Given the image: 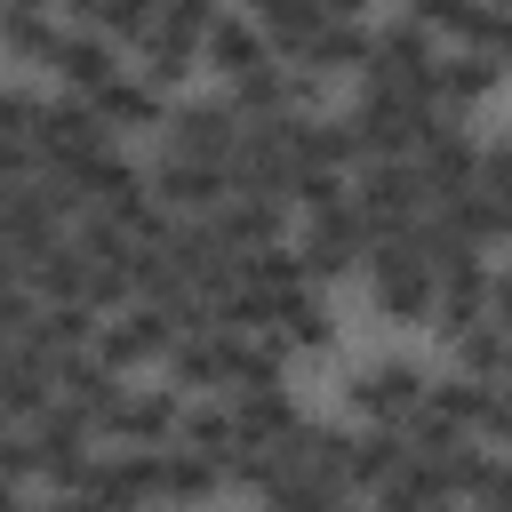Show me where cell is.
Returning a JSON list of instances; mask_svg holds the SVG:
<instances>
[{
    "instance_id": "cell-17",
    "label": "cell",
    "mask_w": 512,
    "mask_h": 512,
    "mask_svg": "<svg viewBox=\"0 0 512 512\" xmlns=\"http://www.w3.org/2000/svg\"><path fill=\"white\" fill-rule=\"evenodd\" d=\"M48 64L64 72V88H72L80 104H88V96H104V88L128 72V64H120V48H112V40H96V32H80V24H64V40H56V56H48Z\"/></svg>"
},
{
    "instance_id": "cell-24",
    "label": "cell",
    "mask_w": 512,
    "mask_h": 512,
    "mask_svg": "<svg viewBox=\"0 0 512 512\" xmlns=\"http://www.w3.org/2000/svg\"><path fill=\"white\" fill-rule=\"evenodd\" d=\"M496 88V64L480 56V48H464V56H440L432 64V104L440 112H464V104H480Z\"/></svg>"
},
{
    "instance_id": "cell-33",
    "label": "cell",
    "mask_w": 512,
    "mask_h": 512,
    "mask_svg": "<svg viewBox=\"0 0 512 512\" xmlns=\"http://www.w3.org/2000/svg\"><path fill=\"white\" fill-rule=\"evenodd\" d=\"M272 336L280 344H328V304L304 288V296H288L280 312H272Z\"/></svg>"
},
{
    "instance_id": "cell-11",
    "label": "cell",
    "mask_w": 512,
    "mask_h": 512,
    "mask_svg": "<svg viewBox=\"0 0 512 512\" xmlns=\"http://www.w3.org/2000/svg\"><path fill=\"white\" fill-rule=\"evenodd\" d=\"M352 408H360V416H376L384 432H400V424L424 408V376H416L408 360H376V368H360V376H352Z\"/></svg>"
},
{
    "instance_id": "cell-7",
    "label": "cell",
    "mask_w": 512,
    "mask_h": 512,
    "mask_svg": "<svg viewBox=\"0 0 512 512\" xmlns=\"http://www.w3.org/2000/svg\"><path fill=\"white\" fill-rule=\"evenodd\" d=\"M80 496H88L96 512H144V504L160 496V448H120V456H96Z\"/></svg>"
},
{
    "instance_id": "cell-4",
    "label": "cell",
    "mask_w": 512,
    "mask_h": 512,
    "mask_svg": "<svg viewBox=\"0 0 512 512\" xmlns=\"http://www.w3.org/2000/svg\"><path fill=\"white\" fill-rule=\"evenodd\" d=\"M368 280H376V312L384 320H424L432 312V264L416 256V240L368 248Z\"/></svg>"
},
{
    "instance_id": "cell-13",
    "label": "cell",
    "mask_w": 512,
    "mask_h": 512,
    "mask_svg": "<svg viewBox=\"0 0 512 512\" xmlns=\"http://www.w3.org/2000/svg\"><path fill=\"white\" fill-rule=\"evenodd\" d=\"M208 232H216V248L240 264V256H264V248H280V232H288V208L280 200H224L216 216H208Z\"/></svg>"
},
{
    "instance_id": "cell-6",
    "label": "cell",
    "mask_w": 512,
    "mask_h": 512,
    "mask_svg": "<svg viewBox=\"0 0 512 512\" xmlns=\"http://www.w3.org/2000/svg\"><path fill=\"white\" fill-rule=\"evenodd\" d=\"M88 432H96V424H80L72 408H48V416L32 424V472L56 480L64 496H80V488H88V464H96V456H88Z\"/></svg>"
},
{
    "instance_id": "cell-20",
    "label": "cell",
    "mask_w": 512,
    "mask_h": 512,
    "mask_svg": "<svg viewBox=\"0 0 512 512\" xmlns=\"http://www.w3.org/2000/svg\"><path fill=\"white\" fill-rule=\"evenodd\" d=\"M24 288H32V304H80V296H88V256H80V240L40 248V256L24 264Z\"/></svg>"
},
{
    "instance_id": "cell-37",
    "label": "cell",
    "mask_w": 512,
    "mask_h": 512,
    "mask_svg": "<svg viewBox=\"0 0 512 512\" xmlns=\"http://www.w3.org/2000/svg\"><path fill=\"white\" fill-rule=\"evenodd\" d=\"M472 192H488V200L512 216V144H480V176H472Z\"/></svg>"
},
{
    "instance_id": "cell-30",
    "label": "cell",
    "mask_w": 512,
    "mask_h": 512,
    "mask_svg": "<svg viewBox=\"0 0 512 512\" xmlns=\"http://www.w3.org/2000/svg\"><path fill=\"white\" fill-rule=\"evenodd\" d=\"M72 24L96 32V40H144L152 32V8L144 0H88V8H72Z\"/></svg>"
},
{
    "instance_id": "cell-38",
    "label": "cell",
    "mask_w": 512,
    "mask_h": 512,
    "mask_svg": "<svg viewBox=\"0 0 512 512\" xmlns=\"http://www.w3.org/2000/svg\"><path fill=\"white\" fill-rule=\"evenodd\" d=\"M480 56H488V64H496V56L512 64V16H504V8H488V24H480Z\"/></svg>"
},
{
    "instance_id": "cell-22",
    "label": "cell",
    "mask_w": 512,
    "mask_h": 512,
    "mask_svg": "<svg viewBox=\"0 0 512 512\" xmlns=\"http://www.w3.org/2000/svg\"><path fill=\"white\" fill-rule=\"evenodd\" d=\"M416 416H432L440 432H456V440H472L480 424H488V384H472V376H448V384H424V408Z\"/></svg>"
},
{
    "instance_id": "cell-40",
    "label": "cell",
    "mask_w": 512,
    "mask_h": 512,
    "mask_svg": "<svg viewBox=\"0 0 512 512\" xmlns=\"http://www.w3.org/2000/svg\"><path fill=\"white\" fill-rule=\"evenodd\" d=\"M8 288H24V256H8V248H0V296H8Z\"/></svg>"
},
{
    "instance_id": "cell-36",
    "label": "cell",
    "mask_w": 512,
    "mask_h": 512,
    "mask_svg": "<svg viewBox=\"0 0 512 512\" xmlns=\"http://www.w3.org/2000/svg\"><path fill=\"white\" fill-rule=\"evenodd\" d=\"M40 104H48V96H32V88H0V144H32Z\"/></svg>"
},
{
    "instance_id": "cell-32",
    "label": "cell",
    "mask_w": 512,
    "mask_h": 512,
    "mask_svg": "<svg viewBox=\"0 0 512 512\" xmlns=\"http://www.w3.org/2000/svg\"><path fill=\"white\" fill-rule=\"evenodd\" d=\"M160 496H176V504L216 496V464H208V456H192V448H160Z\"/></svg>"
},
{
    "instance_id": "cell-16",
    "label": "cell",
    "mask_w": 512,
    "mask_h": 512,
    "mask_svg": "<svg viewBox=\"0 0 512 512\" xmlns=\"http://www.w3.org/2000/svg\"><path fill=\"white\" fill-rule=\"evenodd\" d=\"M176 424H184V400L176 392H120V408L104 416V432L112 440H128V448H176Z\"/></svg>"
},
{
    "instance_id": "cell-5",
    "label": "cell",
    "mask_w": 512,
    "mask_h": 512,
    "mask_svg": "<svg viewBox=\"0 0 512 512\" xmlns=\"http://www.w3.org/2000/svg\"><path fill=\"white\" fill-rule=\"evenodd\" d=\"M232 144H240V112H232L224 96H200V104H176V112H168V152H176V160L232 168Z\"/></svg>"
},
{
    "instance_id": "cell-27",
    "label": "cell",
    "mask_w": 512,
    "mask_h": 512,
    "mask_svg": "<svg viewBox=\"0 0 512 512\" xmlns=\"http://www.w3.org/2000/svg\"><path fill=\"white\" fill-rule=\"evenodd\" d=\"M424 464H432V480H440V504H448V496H472V504H480L488 480H496V456L472 448V440H456V448H440V456H424Z\"/></svg>"
},
{
    "instance_id": "cell-1",
    "label": "cell",
    "mask_w": 512,
    "mask_h": 512,
    "mask_svg": "<svg viewBox=\"0 0 512 512\" xmlns=\"http://www.w3.org/2000/svg\"><path fill=\"white\" fill-rule=\"evenodd\" d=\"M112 144H104V120L80 104V96H56V104H40V128H32V160H40V176H64V184H80L96 160H104Z\"/></svg>"
},
{
    "instance_id": "cell-34",
    "label": "cell",
    "mask_w": 512,
    "mask_h": 512,
    "mask_svg": "<svg viewBox=\"0 0 512 512\" xmlns=\"http://www.w3.org/2000/svg\"><path fill=\"white\" fill-rule=\"evenodd\" d=\"M264 504H272V512H336L344 496H336L328 480H312V472H280V480L264 488Z\"/></svg>"
},
{
    "instance_id": "cell-45",
    "label": "cell",
    "mask_w": 512,
    "mask_h": 512,
    "mask_svg": "<svg viewBox=\"0 0 512 512\" xmlns=\"http://www.w3.org/2000/svg\"><path fill=\"white\" fill-rule=\"evenodd\" d=\"M0 432H8V424H0Z\"/></svg>"
},
{
    "instance_id": "cell-18",
    "label": "cell",
    "mask_w": 512,
    "mask_h": 512,
    "mask_svg": "<svg viewBox=\"0 0 512 512\" xmlns=\"http://www.w3.org/2000/svg\"><path fill=\"white\" fill-rule=\"evenodd\" d=\"M56 240H64V232H56V216L40 208V192H32V184H0V248L32 264V256L56 248Z\"/></svg>"
},
{
    "instance_id": "cell-9",
    "label": "cell",
    "mask_w": 512,
    "mask_h": 512,
    "mask_svg": "<svg viewBox=\"0 0 512 512\" xmlns=\"http://www.w3.org/2000/svg\"><path fill=\"white\" fill-rule=\"evenodd\" d=\"M176 352V328L152 312V304H128V312H112L104 328H96V360L112 368V376H128V368H144V360H168Z\"/></svg>"
},
{
    "instance_id": "cell-23",
    "label": "cell",
    "mask_w": 512,
    "mask_h": 512,
    "mask_svg": "<svg viewBox=\"0 0 512 512\" xmlns=\"http://www.w3.org/2000/svg\"><path fill=\"white\" fill-rule=\"evenodd\" d=\"M200 48H208V64H216L224 80H240V72H256V64H272V48H264L256 16H216Z\"/></svg>"
},
{
    "instance_id": "cell-42",
    "label": "cell",
    "mask_w": 512,
    "mask_h": 512,
    "mask_svg": "<svg viewBox=\"0 0 512 512\" xmlns=\"http://www.w3.org/2000/svg\"><path fill=\"white\" fill-rule=\"evenodd\" d=\"M0 512H24V496H16V488H0Z\"/></svg>"
},
{
    "instance_id": "cell-29",
    "label": "cell",
    "mask_w": 512,
    "mask_h": 512,
    "mask_svg": "<svg viewBox=\"0 0 512 512\" xmlns=\"http://www.w3.org/2000/svg\"><path fill=\"white\" fill-rule=\"evenodd\" d=\"M456 368H464L472 384H496V376H512V336H504L496 320H472V328L456 336Z\"/></svg>"
},
{
    "instance_id": "cell-41",
    "label": "cell",
    "mask_w": 512,
    "mask_h": 512,
    "mask_svg": "<svg viewBox=\"0 0 512 512\" xmlns=\"http://www.w3.org/2000/svg\"><path fill=\"white\" fill-rule=\"evenodd\" d=\"M48 512H96V504H88V496H56Z\"/></svg>"
},
{
    "instance_id": "cell-39",
    "label": "cell",
    "mask_w": 512,
    "mask_h": 512,
    "mask_svg": "<svg viewBox=\"0 0 512 512\" xmlns=\"http://www.w3.org/2000/svg\"><path fill=\"white\" fill-rule=\"evenodd\" d=\"M488 320L512 336V272H488Z\"/></svg>"
},
{
    "instance_id": "cell-21",
    "label": "cell",
    "mask_w": 512,
    "mask_h": 512,
    "mask_svg": "<svg viewBox=\"0 0 512 512\" xmlns=\"http://www.w3.org/2000/svg\"><path fill=\"white\" fill-rule=\"evenodd\" d=\"M440 216H432V232L440 240H456V248H480V240H504V208L488 200V192H448V200H432Z\"/></svg>"
},
{
    "instance_id": "cell-28",
    "label": "cell",
    "mask_w": 512,
    "mask_h": 512,
    "mask_svg": "<svg viewBox=\"0 0 512 512\" xmlns=\"http://www.w3.org/2000/svg\"><path fill=\"white\" fill-rule=\"evenodd\" d=\"M400 464H408V440L376 424V432H360V440H352V456H344V488H384Z\"/></svg>"
},
{
    "instance_id": "cell-43",
    "label": "cell",
    "mask_w": 512,
    "mask_h": 512,
    "mask_svg": "<svg viewBox=\"0 0 512 512\" xmlns=\"http://www.w3.org/2000/svg\"><path fill=\"white\" fill-rule=\"evenodd\" d=\"M8 352H16V336H0V360H8Z\"/></svg>"
},
{
    "instance_id": "cell-10",
    "label": "cell",
    "mask_w": 512,
    "mask_h": 512,
    "mask_svg": "<svg viewBox=\"0 0 512 512\" xmlns=\"http://www.w3.org/2000/svg\"><path fill=\"white\" fill-rule=\"evenodd\" d=\"M304 272L312 280H336V272H352L360 256H368V232H360V216H352V200H336V208H312V224H304Z\"/></svg>"
},
{
    "instance_id": "cell-26",
    "label": "cell",
    "mask_w": 512,
    "mask_h": 512,
    "mask_svg": "<svg viewBox=\"0 0 512 512\" xmlns=\"http://www.w3.org/2000/svg\"><path fill=\"white\" fill-rule=\"evenodd\" d=\"M304 280H312V272H304V256H296V248H264V256H240V288H256L272 312H280L288 296H304Z\"/></svg>"
},
{
    "instance_id": "cell-35",
    "label": "cell",
    "mask_w": 512,
    "mask_h": 512,
    "mask_svg": "<svg viewBox=\"0 0 512 512\" xmlns=\"http://www.w3.org/2000/svg\"><path fill=\"white\" fill-rule=\"evenodd\" d=\"M176 448H192V456H224V448H232V408H184Z\"/></svg>"
},
{
    "instance_id": "cell-46",
    "label": "cell",
    "mask_w": 512,
    "mask_h": 512,
    "mask_svg": "<svg viewBox=\"0 0 512 512\" xmlns=\"http://www.w3.org/2000/svg\"><path fill=\"white\" fill-rule=\"evenodd\" d=\"M0 488H8V480H0Z\"/></svg>"
},
{
    "instance_id": "cell-12",
    "label": "cell",
    "mask_w": 512,
    "mask_h": 512,
    "mask_svg": "<svg viewBox=\"0 0 512 512\" xmlns=\"http://www.w3.org/2000/svg\"><path fill=\"white\" fill-rule=\"evenodd\" d=\"M304 424H296V400H288V384H232V440L240 448H280V440H296Z\"/></svg>"
},
{
    "instance_id": "cell-8",
    "label": "cell",
    "mask_w": 512,
    "mask_h": 512,
    "mask_svg": "<svg viewBox=\"0 0 512 512\" xmlns=\"http://www.w3.org/2000/svg\"><path fill=\"white\" fill-rule=\"evenodd\" d=\"M144 192H152L160 208H176L184 224H208V216L232 200V176H224V168H200V160H176V152H168V160L144 176Z\"/></svg>"
},
{
    "instance_id": "cell-3",
    "label": "cell",
    "mask_w": 512,
    "mask_h": 512,
    "mask_svg": "<svg viewBox=\"0 0 512 512\" xmlns=\"http://www.w3.org/2000/svg\"><path fill=\"white\" fill-rule=\"evenodd\" d=\"M344 120H352V144H360L368 160H408L432 112H416L408 96H384V88H360V104H352Z\"/></svg>"
},
{
    "instance_id": "cell-44",
    "label": "cell",
    "mask_w": 512,
    "mask_h": 512,
    "mask_svg": "<svg viewBox=\"0 0 512 512\" xmlns=\"http://www.w3.org/2000/svg\"><path fill=\"white\" fill-rule=\"evenodd\" d=\"M336 512H352V504H336Z\"/></svg>"
},
{
    "instance_id": "cell-14",
    "label": "cell",
    "mask_w": 512,
    "mask_h": 512,
    "mask_svg": "<svg viewBox=\"0 0 512 512\" xmlns=\"http://www.w3.org/2000/svg\"><path fill=\"white\" fill-rule=\"evenodd\" d=\"M240 360H248V336H176V352H168V368H176V384L184 392H232L240 384Z\"/></svg>"
},
{
    "instance_id": "cell-15",
    "label": "cell",
    "mask_w": 512,
    "mask_h": 512,
    "mask_svg": "<svg viewBox=\"0 0 512 512\" xmlns=\"http://www.w3.org/2000/svg\"><path fill=\"white\" fill-rule=\"evenodd\" d=\"M120 392H128V384H120V376H112L96 352H72V360H56V408H72L80 424H96V432H104V416L120 408Z\"/></svg>"
},
{
    "instance_id": "cell-19",
    "label": "cell",
    "mask_w": 512,
    "mask_h": 512,
    "mask_svg": "<svg viewBox=\"0 0 512 512\" xmlns=\"http://www.w3.org/2000/svg\"><path fill=\"white\" fill-rule=\"evenodd\" d=\"M48 408H56V376L32 352H8L0 360V424H40Z\"/></svg>"
},
{
    "instance_id": "cell-25",
    "label": "cell",
    "mask_w": 512,
    "mask_h": 512,
    "mask_svg": "<svg viewBox=\"0 0 512 512\" xmlns=\"http://www.w3.org/2000/svg\"><path fill=\"white\" fill-rule=\"evenodd\" d=\"M88 112H96L104 128H160V120H168V104H160V96H152L136 72H120L104 96H88Z\"/></svg>"
},
{
    "instance_id": "cell-2",
    "label": "cell",
    "mask_w": 512,
    "mask_h": 512,
    "mask_svg": "<svg viewBox=\"0 0 512 512\" xmlns=\"http://www.w3.org/2000/svg\"><path fill=\"white\" fill-rule=\"evenodd\" d=\"M472 176H480V144L464 136V120H456V112H432V120H424V136H416V184H424V200L472 192Z\"/></svg>"
},
{
    "instance_id": "cell-31",
    "label": "cell",
    "mask_w": 512,
    "mask_h": 512,
    "mask_svg": "<svg viewBox=\"0 0 512 512\" xmlns=\"http://www.w3.org/2000/svg\"><path fill=\"white\" fill-rule=\"evenodd\" d=\"M56 40H64V24L48 16V8H0V48H16V56H56Z\"/></svg>"
}]
</instances>
